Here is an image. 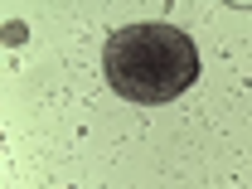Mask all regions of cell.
<instances>
[{"label": "cell", "instance_id": "1", "mask_svg": "<svg viewBox=\"0 0 252 189\" xmlns=\"http://www.w3.org/2000/svg\"><path fill=\"white\" fill-rule=\"evenodd\" d=\"M102 73L117 97L141 102V107H160V102H175L180 93L194 88L199 49L175 25H126L107 39Z\"/></svg>", "mask_w": 252, "mask_h": 189}]
</instances>
